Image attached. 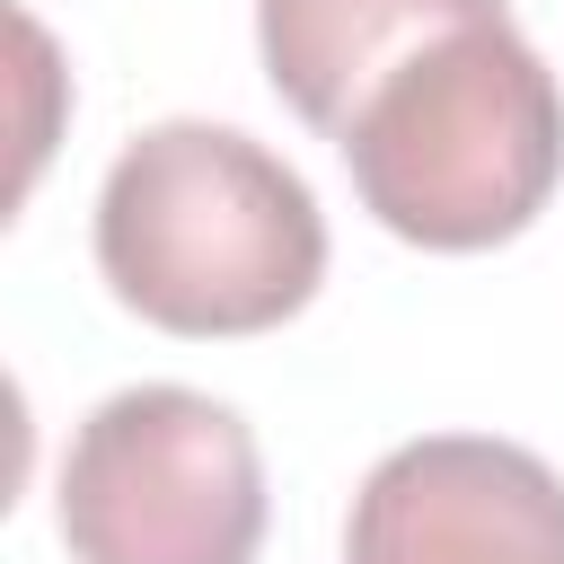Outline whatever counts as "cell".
Listing matches in <instances>:
<instances>
[{"mask_svg": "<svg viewBox=\"0 0 564 564\" xmlns=\"http://www.w3.org/2000/svg\"><path fill=\"white\" fill-rule=\"evenodd\" d=\"M97 273L167 335H264L317 300L326 212L256 132L167 115L97 185Z\"/></svg>", "mask_w": 564, "mask_h": 564, "instance_id": "obj_1", "label": "cell"}, {"mask_svg": "<svg viewBox=\"0 0 564 564\" xmlns=\"http://www.w3.org/2000/svg\"><path fill=\"white\" fill-rule=\"evenodd\" d=\"M335 150L352 167L361 212L388 238L476 256L546 212L564 176V88L502 9L397 62L352 106Z\"/></svg>", "mask_w": 564, "mask_h": 564, "instance_id": "obj_2", "label": "cell"}, {"mask_svg": "<svg viewBox=\"0 0 564 564\" xmlns=\"http://www.w3.org/2000/svg\"><path fill=\"white\" fill-rule=\"evenodd\" d=\"M53 520L70 564H256L264 449L238 405L141 379L79 414Z\"/></svg>", "mask_w": 564, "mask_h": 564, "instance_id": "obj_3", "label": "cell"}, {"mask_svg": "<svg viewBox=\"0 0 564 564\" xmlns=\"http://www.w3.org/2000/svg\"><path fill=\"white\" fill-rule=\"evenodd\" d=\"M344 564H564V476L494 432L397 441L352 494Z\"/></svg>", "mask_w": 564, "mask_h": 564, "instance_id": "obj_4", "label": "cell"}, {"mask_svg": "<svg viewBox=\"0 0 564 564\" xmlns=\"http://www.w3.org/2000/svg\"><path fill=\"white\" fill-rule=\"evenodd\" d=\"M476 18H502V0H256V44H264L273 97L308 132L344 141L352 106L397 62H414L432 35Z\"/></svg>", "mask_w": 564, "mask_h": 564, "instance_id": "obj_5", "label": "cell"}]
</instances>
